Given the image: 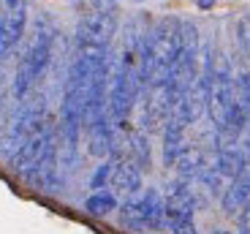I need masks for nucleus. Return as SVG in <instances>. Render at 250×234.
<instances>
[{"label":"nucleus","mask_w":250,"mask_h":234,"mask_svg":"<svg viewBox=\"0 0 250 234\" xmlns=\"http://www.w3.org/2000/svg\"><path fill=\"white\" fill-rule=\"evenodd\" d=\"M185 131H188V123L177 112H171V117L163 126V164L166 166H174L180 152L185 150V145H188Z\"/></svg>","instance_id":"nucleus-12"},{"label":"nucleus","mask_w":250,"mask_h":234,"mask_svg":"<svg viewBox=\"0 0 250 234\" xmlns=\"http://www.w3.org/2000/svg\"><path fill=\"white\" fill-rule=\"evenodd\" d=\"M207 164H209V155L204 152V147L185 145V150L180 152L174 169H177V174H180L182 183H193V180H199L201 174H204Z\"/></svg>","instance_id":"nucleus-13"},{"label":"nucleus","mask_w":250,"mask_h":234,"mask_svg":"<svg viewBox=\"0 0 250 234\" xmlns=\"http://www.w3.org/2000/svg\"><path fill=\"white\" fill-rule=\"evenodd\" d=\"M201 74V38H199V27L193 22H182L180 25V52H177V63L171 68V79L169 87L174 93L177 104L188 90L196 85Z\"/></svg>","instance_id":"nucleus-3"},{"label":"nucleus","mask_w":250,"mask_h":234,"mask_svg":"<svg viewBox=\"0 0 250 234\" xmlns=\"http://www.w3.org/2000/svg\"><path fill=\"white\" fill-rule=\"evenodd\" d=\"M57 171H60V152L57 145L46 150V155L25 174V180L36 191H55L57 188Z\"/></svg>","instance_id":"nucleus-11"},{"label":"nucleus","mask_w":250,"mask_h":234,"mask_svg":"<svg viewBox=\"0 0 250 234\" xmlns=\"http://www.w3.org/2000/svg\"><path fill=\"white\" fill-rule=\"evenodd\" d=\"M6 6H8V8H17V6H19V0H6Z\"/></svg>","instance_id":"nucleus-21"},{"label":"nucleus","mask_w":250,"mask_h":234,"mask_svg":"<svg viewBox=\"0 0 250 234\" xmlns=\"http://www.w3.org/2000/svg\"><path fill=\"white\" fill-rule=\"evenodd\" d=\"M52 44H55V30L46 19H38L36 30H33V38L27 44L25 55L17 65V74H14V95L19 101L25 98L33 90V85L46 74L52 63Z\"/></svg>","instance_id":"nucleus-2"},{"label":"nucleus","mask_w":250,"mask_h":234,"mask_svg":"<svg viewBox=\"0 0 250 234\" xmlns=\"http://www.w3.org/2000/svg\"><path fill=\"white\" fill-rule=\"evenodd\" d=\"M25 25H27V11L19 3L17 8H8L0 19V60L14 49L25 36Z\"/></svg>","instance_id":"nucleus-10"},{"label":"nucleus","mask_w":250,"mask_h":234,"mask_svg":"<svg viewBox=\"0 0 250 234\" xmlns=\"http://www.w3.org/2000/svg\"><path fill=\"white\" fill-rule=\"evenodd\" d=\"M234 101V71L223 55H215L212 76H209V90H207V114L212 120V128L220 131L231 114Z\"/></svg>","instance_id":"nucleus-6"},{"label":"nucleus","mask_w":250,"mask_h":234,"mask_svg":"<svg viewBox=\"0 0 250 234\" xmlns=\"http://www.w3.org/2000/svg\"><path fill=\"white\" fill-rule=\"evenodd\" d=\"M120 223L131 232H155L163 226V193L144 188L136 196L125 199L120 207Z\"/></svg>","instance_id":"nucleus-5"},{"label":"nucleus","mask_w":250,"mask_h":234,"mask_svg":"<svg viewBox=\"0 0 250 234\" xmlns=\"http://www.w3.org/2000/svg\"><path fill=\"white\" fill-rule=\"evenodd\" d=\"M248 199H250V166L239 174V177H234L231 183H229V188H226L223 196H220V207H223L226 215H239L242 207L248 204Z\"/></svg>","instance_id":"nucleus-14"},{"label":"nucleus","mask_w":250,"mask_h":234,"mask_svg":"<svg viewBox=\"0 0 250 234\" xmlns=\"http://www.w3.org/2000/svg\"><path fill=\"white\" fill-rule=\"evenodd\" d=\"M199 6L201 8H209V6H212V0H199Z\"/></svg>","instance_id":"nucleus-20"},{"label":"nucleus","mask_w":250,"mask_h":234,"mask_svg":"<svg viewBox=\"0 0 250 234\" xmlns=\"http://www.w3.org/2000/svg\"><path fill=\"white\" fill-rule=\"evenodd\" d=\"M237 36H239V44H242V49L250 55V14H245V17L239 19V25H237Z\"/></svg>","instance_id":"nucleus-18"},{"label":"nucleus","mask_w":250,"mask_h":234,"mask_svg":"<svg viewBox=\"0 0 250 234\" xmlns=\"http://www.w3.org/2000/svg\"><path fill=\"white\" fill-rule=\"evenodd\" d=\"M239 234H250V226H242V229H239Z\"/></svg>","instance_id":"nucleus-22"},{"label":"nucleus","mask_w":250,"mask_h":234,"mask_svg":"<svg viewBox=\"0 0 250 234\" xmlns=\"http://www.w3.org/2000/svg\"><path fill=\"white\" fill-rule=\"evenodd\" d=\"M182 19L163 17L142 38V93L147 87H163L171 79V68L180 52Z\"/></svg>","instance_id":"nucleus-1"},{"label":"nucleus","mask_w":250,"mask_h":234,"mask_svg":"<svg viewBox=\"0 0 250 234\" xmlns=\"http://www.w3.org/2000/svg\"><path fill=\"white\" fill-rule=\"evenodd\" d=\"M123 158H128L142 171L150 166V142H147V133L144 131H131L128 136H125V155Z\"/></svg>","instance_id":"nucleus-15"},{"label":"nucleus","mask_w":250,"mask_h":234,"mask_svg":"<svg viewBox=\"0 0 250 234\" xmlns=\"http://www.w3.org/2000/svg\"><path fill=\"white\" fill-rule=\"evenodd\" d=\"M112 166H114V158L106 161V164H101L95 169V174L90 177V188L101 191V188H109V177H112Z\"/></svg>","instance_id":"nucleus-17"},{"label":"nucleus","mask_w":250,"mask_h":234,"mask_svg":"<svg viewBox=\"0 0 250 234\" xmlns=\"http://www.w3.org/2000/svg\"><path fill=\"white\" fill-rule=\"evenodd\" d=\"M196 193L182 180L171 183L163 193V226L171 234H199L196 232Z\"/></svg>","instance_id":"nucleus-7"},{"label":"nucleus","mask_w":250,"mask_h":234,"mask_svg":"<svg viewBox=\"0 0 250 234\" xmlns=\"http://www.w3.org/2000/svg\"><path fill=\"white\" fill-rule=\"evenodd\" d=\"M239 150H242L245 161H248V166H250V120H248V126H245L242 139H239Z\"/></svg>","instance_id":"nucleus-19"},{"label":"nucleus","mask_w":250,"mask_h":234,"mask_svg":"<svg viewBox=\"0 0 250 234\" xmlns=\"http://www.w3.org/2000/svg\"><path fill=\"white\" fill-rule=\"evenodd\" d=\"M55 145H57V131H55V126L49 123L46 128H41L38 133H33L30 139H27L25 145L19 147L11 158H8V164H11L14 171H19V174L25 177L27 171H30L33 166H36L38 161L46 155V150H49V147H55Z\"/></svg>","instance_id":"nucleus-8"},{"label":"nucleus","mask_w":250,"mask_h":234,"mask_svg":"<svg viewBox=\"0 0 250 234\" xmlns=\"http://www.w3.org/2000/svg\"><path fill=\"white\" fill-rule=\"evenodd\" d=\"M114 33H117V11L101 0H93V8L82 14L79 25H76L74 49L109 52Z\"/></svg>","instance_id":"nucleus-4"},{"label":"nucleus","mask_w":250,"mask_h":234,"mask_svg":"<svg viewBox=\"0 0 250 234\" xmlns=\"http://www.w3.org/2000/svg\"><path fill=\"white\" fill-rule=\"evenodd\" d=\"M84 210L95 218H104V215H109V213L117 210V196H114L112 191H95L93 196L84 202Z\"/></svg>","instance_id":"nucleus-16"},{"label":"nucleus","mask_w":250,"mask_h":234,"mask_svg":"<svg viewBox=\"0 0 250 234\" xmlns=\"http://www.w3.org/2000/svg\"><path fill=\"white\" fill-rule=\"evenodd\" d=\"M109 188H112L114 196H136L142 191V169L133 166L128 158L117 155L112 166V177H109Z\"/></svg>","instance_id":"nucleus-9"}]
</instances>
